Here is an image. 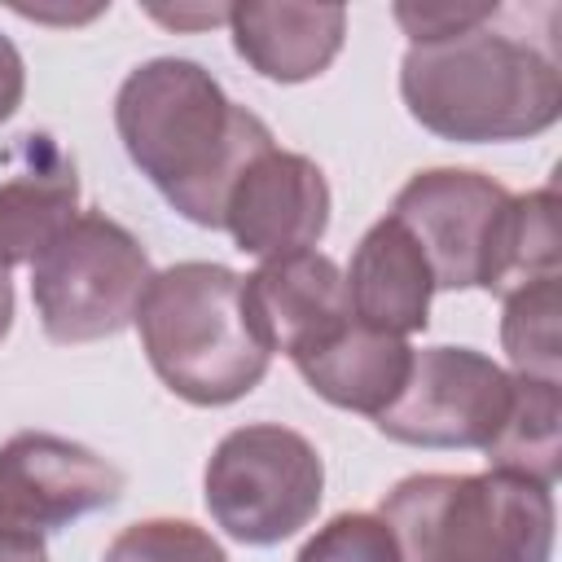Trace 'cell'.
<instances>
[{
    "mask_svg": "<svg viewBox=\"0 0 562 562\" xmlns=\"http://www.w3.org/2000/svg\"><path fill=\"white\" fill-rule=\"evenodd\" d=\"M549 4L514 9L487 0L483 18L408 44L400 57V97L439 140L501 145L549 132L562 114L558 18L531 26Z\"/></svg>",
    "mask_w": 562,
    "mask_h": 562,
    "instance_id": "cell-1",
    "label": "cell"
},
{
    "mask_svg": "<svg viewBox=\"0 0 562 562\" xmlns=\"http://www.w3.org/2000/svg\"><path fill=\"white\" fill-rule=\"evenodd\" d=\"M509 189L470 167H426L404 180L391 211L422 246L435 290H483Z\"/></svg>",
    "mask_w": 562,
    "mask_h": 562,
    "instance_id": "cell-8",
    "label": "cell"
},
{
    "mask_svg": "<svg viewBox=\"0 0 562 562\" xmlns=\"http://www.w3.org/2000/svg\"><path fill=\"white\" fill-rule=\"evenodd\" d=\"M26 97V66H22V53L9 35H0V123H9L18 114Z\"/></svg>",
    "mask_w": 562,
    "mask_h": 562,
    "instance_id": "cell-21",
    "label": "cell"
},
{
    "mask_svg": "<svg viewBox=\"0 0 562 562\" xmlns=\"http://www.w3.org/2000/svg\"><path fill=\"white\" fill-rule=\"evenodd\" d=\"M154 281L145 246L105 211H83L31 263V303L48 342H97L136 325Z\"/></svg>",
    "mask_w": 562,
    "mask_h": 562,
    "instance_id": "cell-6",
    "label": "cell"
},
{
    "mask_svg": "<svg viewBox=\"0 0 562 562\" xmlns=\"http://www.w3.org/2000/svg\"><path fill=\"white\" fill-rule=\"evenodd\" d=\"M404 562H553V487L483 474H408L382 505Z\"/></svg>",
    "mask_w": 562,
    "mask_h": 562,
    "instance_id": "cell-4",
    "label": "cell"
},
{
    "mask_svg": "<svg viewBox=\"0 0 562 562\" xmlns=\"http://www.w3.org/2000/svg\"><path fill=\"white\" fill-rule=\"evenodd\" d=\"M101 562H228V553L189 518H140L105 544Z\"/></svg>",
    "mask_w": 562,
    "mask_h": 562,
    "instance_id": "cell-19",
    "label": "cell"
},
{
    "mask_svg": "<svg viewBox=\"0 0 562 562\" xmlns=\"http://www.w3.org/2000/svg\"><path fill=\"white\" fill-rule=\"evenodd\" d=\"M487 470L553 487L562 474V391L558 382L514 373V404L501 435L483 448Z\"/></svg>",
    "mask_w": 562,
    "mask_h": 562,
    "instance_id": "cell-16",
    "label": "cell"
},
{
    "mask_svg": "<svg viewBox=\"0 0 562 562\" xmlns=\"http://www.w3.org/2000/svg\"><path fill=\"white\" fill-rule=\"evenodd\" d=\"M290 360L325 404L378 417L404 391L413 369V347L408 338L378 334L347 312L338 325H329L321 338L299 347Z\"/></svg>",
    "mask_w": 562,
    "mask_h": 562,
    "instance_id": "cell-14",
    "label": "cell"
},
{
    "mask_svg": "<svg viewBox=\"0 0 562 562\" xmlns=\"http://www.w3.org/2000/svg\"><path fill=\"white\" fill-rule=\"evenodd\" d=\"M233 53L272 83H307L347 40L342 4H228Z\"/></svg>",
    "mask_w": 562,
    "mask_h": 562,
    "instance_id": "cell-15",
    "label": "cell"
},
{
    "mask_svg": "<svg viewBox=\"0 0 562 562\" xmlns=\"http://www.w3.org/2000/svg\"><path fill=\"white\" fill-rule=\"evenodd\" d=\"M294 562H404V558L382 514L347 509V514H334L325 527H316L303 540Z\"/></svg>",
    "mask_w": 562,
    "mask_h": 562,
    "instance_id": "cell-20",
    "label": "cell"
},
{
    "mask_svg": "<svg viewBox=\"0 0 562 562\" xmlns=\"http://www.w3.org/2000/svg\"><path fill=\"white\" fill-rule=\"evenodd\" d=\"M501 347L514 373L558 382L562 369V334H558V277L522 285L501 299Z\"/></svg>",
    "mask_w": 562,
    "mask_h": 562,
    "instance_id": "cell-18",
    "label": "cell"
},
{
    "mask_svg": "<svg viewBox=\"0 0 562 562\" xmlns=\"http://www.w3.org/2000/svg\"><path fill=\"white\" fill-rule=\"evenodd\" d=\"M9 329H13V281H9V272L0 268V342H4Z\"/></svg>",
    "mask_w": 562,
    "mask_h": 562,
    "instance_id": "cell-23",
    "label": "cell"
},
{
    "mask_svg": "<svg viewBox=\"0 0 562 562\" xmlns=\"http://www.w3.org/2000/svg\"><path fill=\"white\" fill-rule=\"evenodd\" d=\"M136 334L158 382L193 408L237 404L272 364L246 316L241 277L206 259L154 272L136 307Z\"/></svg>",
    "mask_w": 562,
    "mask_h": 562,
    "instance_id": "cell-3",
    "label": "cell"
},
{
    "mask_svg": "<svg viewBox=\"0 0 562 562\" xmlns=\"http://www.w3.org/2000/svg\"><path fill=\"white\" fill-rule=\"evenodd\" d=\"M0 562H48L44 536H31V531H13V527H0Z\"/></svg>",
    "mask_w": 562,
    "mask_h": 562,
    "instance_id": "cell-22",
    "label": "cell"
},
{
    "mask_svg": "<svg viewBox=\"0 0 562 562\" xmlns=\"http://www.w3.org/2000/svg\"><path fill=\"white\" fill-rule=\"evenodd\" d=\"M9 176L0 180V268L35 263L79 220L75 154L48 132H26L9 145Z\"/></svg>",
    "mask_w": 562,
    "mask_h": 562,
    "instance_id": "cell-11",
    "label": "cell"
},
{
    "mask_svg": "<svg viewBox=\"0 0 562 562\" xmlns=\"http://www.w3.org/2000/svg\"><path fill=\"white\" fill-rule=\"evenodd\" d=\"M241 299L259 342L272 356H294L351 312L342 268L325 250L263 259L250 277H241Z\"/></svg>",
    "mask_w": 562,
    "mask_h": 562,
    "instance_id": "cell-12",
    "label": "cell"
},
{
    "mask_svg": "<svg viewBox=\"0 0 562 562\" xmlns=\"http://www.w3.org/2000/svg\"><path fill=\"white\" fill-rule=\"evenodd\" d=\"M114 132L132 167L198 228L224 224L233 180L277 145L272 127L189 57H149L127 70L114 92Z\"/></svg>",
    "mask_w": 562,
    "mask_h": 562,
    "instance_id": "cell-2",
    "label": "cell"
},
{
    "mask_svg": "<svg viewBox=\"0 0 562 562\" xmlns=\"http://www.w3.org/2000/svg\"><path fill=\"white\" fill-rule=\"evenodd\" d=\"M123 470L53 430H18L0 443V527L48 536L123 501Z\"/></svg>",
    "mask_w": 562,
    "mask_h": 562,
    "instance_id": "cell-9",
    "label": "cell"
},
{
    "mask_svg": "<svg viewBox=\"0 0 562 562\" xmlns=\"http://www.w3.org/2000/svg\"><path fill=\"white\" fill-rule=\"evenodd\" d=\"M325 496V461L316 443L281 422L228 430L202 470L211 522L237 544L268 549L299 536Z\"/></svg>",
    "mask_w": 562,
    "mask_h": 562,
    "instance_id": "cell-5",
    "label": "cell"
},
{
    "mask_svg": "<svg viewBox=\"0 0 562 562\" xmlns=\"http://www.w3.org/2000/svg\"><path fill=\"white\" fill-rule=\"evenodd\" d=\"M514 404V373L474 347H422L373 426L408 448H487Z\"/></svg>",
    "mask_w": 562,
    "mask_h": 562,
    "instance_id": "cell-7",
    "label": "cell"
},
{
    "mask_svg": "<svg viewBox=\"0 0 562 562\" xmlns=\"http://www.w3.org/2000/svg\"><path fill=\"white\" fill-rule=\"evenodd\" d=\"M334 193L325 171L294 149H263L241 167L224 198V233L241 255L277 259L294 250H316L329 228Z\"/></svg>",
    "mask_w": 562,
    "mask_h": 562,
    "instance_id": "cell-10",
    "label": "cell"
},
{
    "mask_svg": "<svg viewBox=\"0 0 562 562\" xmlns=\"http://www.w3.org/2000/svg\"><path fill=\"white\" fill-rule=\"evenodd\" d=\"M549 277H558V193H553V184L509 198L501 228H496L483 290L505 299V294L549 281Z\"/></svg>",
    "mask_w": 562,
    "mask_h": 562,
    "instance_id": "cell-17",
    "label": "cell"
},
{
    "mask_svg": "<svg viewBox=\"0 0 562 562\" xmlns=\"http://www.w3.org/2000/svg\"><path fill=\"white\" fill-rule=\"evenodd\" d=\"M342 281H347V307L360 325L395 338L422 334L430 325L435 277L422 246L395 215L369 224V233L351 250Z\"/></svg>",
    "mask_w": 562,
    "mask_h": 562,
    "instance_id": "cell-13",
    "label": "cell"
}]
</instances>
